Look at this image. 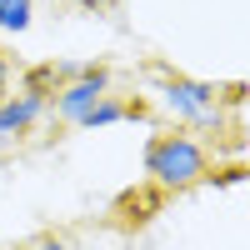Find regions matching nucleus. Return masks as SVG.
<instances>
[{
	"mask_svg": "<svg viewBox=\"0 0 250 250\" xmlns=\"http://www.w3.org/2000/svg\"><path fill=\"white\" fill-rule=\"evenodd\" d=\"M145 175L165 190H190L210 175V150L190 130H160L145 145Z\"/></svg>",
	"mask_w": 250,
	"mask_h": 250,
	"instance_id": "f257e3e1",
	"label": "nucleus"
},
{
	"mask_svg": "<svg viewBox=\"0 0 250 250\" xmlns=\"http://www.w3.org/2000/svg\"><path fill=\"white\" fill-rule=\"evenodd\" d=\"M160 110L185 130H220V90L195 75H160L155 85Z\"/></svg>",
	"mask_w": 250,
	"mask_h": 250,
	"instance_id": "f03ea898",
	"label": "nucleus"
},
{
	"mask_svg": "<svg viewBox=\"0 0 250 250\" xmlns=\"http://www.w3.org/2000/svg\"><path fill=\"white\" fill-rule=\"evenodd\" d=\"M100 95H110V70H105V65H90L80 80H65V85H55V90H50V115L80 130V120L95 110V100H100Z\"/></svg>",
	"mask_w": 250,
	"mask_h": 250,
	"instance_id": "7ed1b4c3",
	"label": "nucleus"
},
{
	"mask_svg": "<svg viewBox=\"0 0 250 250\" xmlns=\"http://www.w3.org/2000/svg\"><path fill=\"white\" fill-rule=\"evenodd\" d=\"M50 115V90H25L0 95V145H15L20 135H30L40 120Z\"/></svg>",
	"mask_w": 250,
	"mask_h": 250,
	"instance_id": "20e7f679",
	"label": "nucleus"
},
{
	"mask_svg": "<svg viewBox=\"0 0 250 250\" xmlns=\"http://www.w3.org/2000/svg\"><path fill=\"white\" fill-rule=\"evenodd\" d=\"M140 105H130V100H120V95H100L95 100V110L80 120V130H105V125H120V120H135Z\"/></svg>",
	"mask_w": 250,
	"mask_h": 250,
	"instance_id": "39448f33",
	"label": "nucleus"
},
{
	"mask_svg": "<svg viewBox=\"0 0 250 250\" xmlns=\"http://www.w3.org/2000/svg\"><path fill=\"white\" fill-rule=\"evenodd\" d=\"M35 25V0H0V35H25Z\"/></svg>",
	"mask_w": 250,
	"mask_h": 250,
	"instance_id": "423d86ee",
	"label": "nucleus"
},
{
	"mask_svg": "<svg viewBox=\"0 0 250 250\" xmlns=\"http://www.w3.org/2000/svg\"><path fill=\"white\" fill-rule=\"evenodd\" d=\"M205 180H210V185H225V190H235V185L245 180V170H240V165H230V170H220V175H205Z\"/></svg>",
	"mask_w": 250,
	"mask_h": 250,
	"instance_id": "0eeeda50",
	"label": "nucleus"
},
{
	"mask_svg": "<svg viewBox=\"0 0 250 250\" xmlns=\"http://www.w3.org/2000/svg\"><path fill=\"white\" fill-rule=\"evenodd\" d=\"M65 5H75V10H110L115 0H65Z\"/></svg>",
	"mask_w": 250,
	"mask_h": 250,
	"instance_id": "6e6552de",
	"label": "nucleus"
},
{
	"mask_svg": "<svg viewBox=\"0 0 250 250\" xmlns=\"http://www.w3.org/2000/svg\"><path fill=\"white\" fill-rule=\"evenodd\" d=\"M5 85H10V55L0 50V95H5Z\"/></svg>",
	"mask_w": 250,
	"mask_h": 250,
	"instance_id": "1a4fd4ad",
	"label": "nucleus"
},
{
	"mask_svg": "<svg viewBox=\"0 0 250 250\" xmlns=\"http://www.w3.org/2000/svg\"><path fill=\"white\" fill-rule=\"evenodd\" d=\"M35 250H65V240H55V235H45V240H35Z\"/></svg>",
	"mask_w": 250,
	"mask_h": 250,
	"instance_id": "9d476101",
	"label": "nucleus"
}]
</instances>
